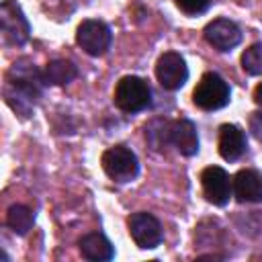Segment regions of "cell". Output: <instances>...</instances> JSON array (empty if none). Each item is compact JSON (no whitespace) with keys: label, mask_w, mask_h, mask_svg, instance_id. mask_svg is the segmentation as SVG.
<instances>
[{"label":"cell","mask_w":262,"mask_h":262,"mask_svg":"<svg viewBox=\"0 0 262 262\" xmlns=\"http://www.w3.org/2000/svg\"><path fill=\"white\" fill-rule=\"evenodd\" d=\"M76 76H78V68L68 59H53L43 70V80L45 84H51V86L70 84Z\"/></svg>","instance_id":"9a60e30c"},{"label":"cell","mask_w":262,"mask_h":262,"mask_svg":"<svg viewBox=\"0 0 262 262\" xmlns=\"http://www.w3.org/2000/svg\"><path fill=\"white\" fill-rule=\"evenodd\" d=\"M100 162H102V170L106 172V176L113 178L115 182H129L139 172L137 156L129 147H125V145L108 147L102 154Z\"/></svg>","instance_id":"277c9868"},{"label":"cell","mask_w":262,"mask_h":262,"mask_svg":"<svg viewBox=\"0 0 262 262\" xmlns=\"http://www.w3.org/2000/svg\"><path fill=\"white\" fill-rule=\"evenodd\" d=\"M0 27L4 43L25 45L31 37V25L14 0H4L0 6Z\"/></svg>","instance_id":"8992f818"},{"label":"cell","mask_w":262,"mask_h":262,"mask_svg":"<svg viewBox=\"0 0 262 262\" xmlns=\"http://www.w3.org/2000/svg\"><path fill=\"white\" fill-rule=\"evenodd\" d=\"M254 100H256V104H260L262 106V82L256 86V90H254Z\"/></svg>","instance_id":"ffe728a7"},{"label":"cell","mask_w":262,"mask_h":262,"mask_svg":"<svg viewBox=\"0 0 262 262\" xmlns=\"http://www.w3.org/2000/svg\"><path fill=\"white\" fill-rule=\"evenodd\" d=\"M242 68L250 76H262V43H254L242 53Z\"/></svg>","instance_id":"e0dca14e"},{"label":"cell","mask_w":262,"mask_h":262,"mask_svg":"<svg viewBox=\"0 0 262 262\" xmlns=\"http://www.w3.org/2000/svg\"><path fill=\"white\" fill-rule=\"evenodd\" d=\"M184 14H201L209 8L211 0H174Z\"/></svg>","instance_id":"ac0fdd59"},{"label":"cell","mask_w":262,"mask_h":262,"mask_svg":"<svg viewBox=\"0 0 262 262\" xmlns=\"http://www.w3.org/2000/svg\"><path fill=\"white\" fill-rule=\"evenodd\" d=\"M127 227H129V233H131L133 242L141 250H154L162 244V237H164L162 225L151 213H145V211L133 213L127 219Z\"/></svg>","instance_id":"52a82bcc"},{"label":"cell","mask_w":262,"mask_h":262,"mask_svg":"<svg viewBox=\"0 0 262 262\" xmlns=\"http://www.w3.org/2000/svg\"><path fill=\"white\" fill-rule=\"evenodd\" d=\"M117 108L123 113H139L151 102V88L139 76H123L115 86L113 96Z\"/></svg>","instance_id":"7a4b0ae2"},{"label":"cell","mask_w":262,"mask_h":262,"mask_svg":"<svg viewBox=\"0 0 262 262\" xmlns=\"http://www.w3.org/2000/svg\"><path fill=\"white\" fill-rule=\"evenodd\" d=\"M35 223V215L29 207L25 205H12L6 213V225L16 233V235H25L29 233V229Z\"/></svg>","instance_id":"2e32d148"},{"label":"cell","mask_w":262,"mask_h":262,"mask_svg":"<svg viewBox=\"0 0 262 262\" xmlns=\"http://www.w3.org/2000/svg\"><path fill=\"white\" fill-rule=\"evenodd\" d=\"M80 254L86 260L102 262V260H111L115 256V248L106 239V235H102L98 231H92V233H86L80 239Z\"/></svg>","instance_id":"5bb4252c"},{"label":"cell","mask_w":262,"mask_h":262,"mask_svg":"<svg viewBox=\"0 0 262 262\" xmlns=\"http://www.w3.org/2000/svg\"><path fill=\"white\" fill-rule=\"evenodd\" d=\"M156 78L162 88L166 90H178L188 80V68L180 53L166 51L156 61Z\"/></svg>","instance_id":"ba28073f"},{"label":"cell","mask_w":262,"mask_h":262,"mask_svg":"<svg viewBox=\"0 0 262 262\" xmlns=\"http://www.w3.org/2000/svg\"><path fill=\"white\" fill-rule=\"evenodd\" d=\"M254 119H258V121H260V125L252 121V131H254V135H256V137H260V139H262V113H254Z\"/></svg>","instance_id":"d6986e66"},{"label":"cell","mask_w":262,"mask_h":262,"mask_svg":"<svg viewBox=\"0 0 262 262\" xmlns=\"http://www.w3.org/2000/svg\"><path fill=\"white\" fill-rule=\"evenodd\" d=\"M246 151V135L237 125L225 123L219 127V156L227 162H235Z\"/></svg>","instance_id":"4fadbf2b"},{"label":"cell","mask_w":262,"mask_h":262,"mask_svg":"<svg viewBox=\"0 0 262 262\" xmlns=\"http://www.w3.org/2000/svg\"><path fill=\"white\" fill-rule=\"evenodd\" d=\"M43 86V72H39L35 63H31L29 59H18L6 72L4 98L10 104V108L27 115L41 98Z\"/></svg>","instance_id":"6da1fadb"},{"label":"cell","mask_w":262,"mask_h":262,"mask_svg":"<svg viewBox=\"0 0 262 262\" xmlns=\"http://www.w3.org/2000/svg\"><path fill=\"white\" fill-rule=\"evenodd\" d=\"M229 84L215 72L203 74L192 90V102L203 111H219L229 102Z\"/></svg>","instance_id":"3957f363"},{"label":"cell","mask_w":262,"mask_h":262,"mask_svg":"<svg viewBox=\"0 0 262 262\" xmlns=\"http://www.w3.org/2000/svg\"><path fill=\"white\" fill-rule=\"evenodd\" d=\"M168 139L170 143L186 158L194 156L199 151V135H196V127L192 121L188 119H178V121H170V131H168Z\"/></svg>","instance_id":"8fae6325"},{"label":"cell","mask_w":262,"mask_h":262,"mask_svg":"<svg viewBox=\"0 0 262 262\" xmlns=\"http://www.w3.org/2000/svg\"><path fill=\"white\" fill-rule=\"evenodd\" d=\"M233 196L239 203H260L262 201V176L256 170H239L233 178Z\"/></svg>","instance_id":"7c38bea8"},{"label":"cell","mask_w":262,"mask_h":262,"mask_svg":"<svg viewBox=\"0 0 262 262\" xmlns=\"http://www.w3.org/2000/svg\"><path fill=\"white\" fill-rule=\"evenodd\" d=\"M111 41H113V33L108 25L102 20L88 18V20H82L76 29V43L88 55H94V57L104 55L111 47Z\"/></svg>","instance_id":"5b68a950"},{"label":"cell","mask_w":262,"mask_h":262,"mask_svg":"<svg viewBox=\"0 0 262 262\" xmlns=\"http://www.w3.org/2000/svg\"><path fill=\"white\" fill-rule=\"evenodd\" d=\"M201 184H203V192H205L207 201L217 205V207L227 205L229 196L233 194V180L219 166L205 168L201 172Z\"/></svg>","instance_id":"9c48e42d"},{"label":"cell","mask_w":262,"mask_h":262,"mask_svg":"<svg viewBox=\"0 0 262 262\" xmlns=\"http://www.w3.org/2000/svg\"><path fill=\"white\" fill-rule=\"evenodd\" d=\"M205 39L209 45H213L219 51H229L242 41L239 27L229 18H215L205 27Z\"/></svg>","instance_id":"30bf717a"}]
</instances>
